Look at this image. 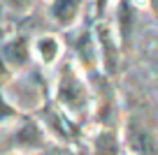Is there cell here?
Instances as JSON below:
<instances>
[{"label": "cell", "instance_id": "277c9868", "mask_svg": "<svg viewBox=\"0 0 158 155\" xmlns=\"http://www.w3.org/2000/svg\"><path fill=\"white\" fill-rule=\"evenodd\" d=\"M130 144L135 146V148L139 150L142 155H151L153 153V146H151V139H149L144 132H137V130H133L130 132Z\"/></svg>", "mask_w": 158, "mask_h": 155}, {"label": "cell", "instance_id": "8992f818", "mask_svg": "<svg viewBox=\"0 0 158 155\" xmlns=\"http://www.w3.org/2000/svg\"><path fill=\"white\" fill-rule=\"evenodd\" d=\"M40 51H42V58H44V60H54V58H56V51H58L56 39L44 37L42 42H40Z\"/></svg>", "mask_w": 158, "mask_h": 155}, {"label": "cell", "instance_id": "6da1fadb", "mask_svg": "<svg viewBox=\"0 0 158 155\" xmlns=\"http://www.w3.org/2000/svg\"><path fill=\"white\" fill-rule=\"evenodd\" d=\"M60 100L72 109H79L84 104V90H81L79 81L74 79V74L70 70H65L63 79H60Z\"/></svg>", "mask_w": 158, "mask_h": 155}, {"label": "cell", "instance_id": "ba28073f", "mask_svg": "<svg viewBox=\"0 0 158 155\" xmlns=\"http://www.w3.org/2000/svg\"><path fill=\"white\" fill-rule=\"evenodd\" d=\"M7 116H12V109L5 107V102L0 100V118H7Z\"/></svg>", "mask_w": 158, "mask_h": 155}, {"label": "cell", "instance_id": "5b68a950", "mask_svg": "<svg viewBox=\"0 0 158 155\" xmlns=\"http://www.w3.org/2000/svg\"><path fill=\"white\" fill-rule=\"evenodd\" d=\"M98 155H116V144L112 134H102L98 139Z\"/></svg>", "mask_w": 158, "mask_h": 155}, {"label": "cell", "instance_id": "3957f363", "mask_svg": "<svg viewBox=\"0 0 158 155\" xmlns=\"http://www.w3.org/2000/svg\"><path fill=\"white\" fill-rule=\"evenodd\" d=\"M5 56H7V60H10V63H14V65L26 63V44L21 42V39H16V42L7 44Z\"/></svg>", "mask_w": 158, "mask_h": 155}, {"label": "cell", "instance_id": "9c48e42d", "mask_svg": "<svg viewBox=\"0 0 158 155\" xmlns=\"http://www.w3.org/2000/svg\"><path fill=\"white\" fill-rule=\"evenodd\" d=\"M151 5L156 7V12H158V0H151Z\"/></svg>", "mask_w": 158, "mask_h": 155}, {"label": "cell", "instance_id": "7a4b0ae2", "mask_svg": "<svg viewBox=\"0 0 158 155\" xmlns=\"http://www.w3.org/2000/svg\"><path fill=\"white\" fill-rule=\"evenodd\" d=\"M81 0H51V16L58 23H70L79 14Z\"/></svg>", "mask_w": 158, "mask_h": 155}, {"label": "cell", "instance_id": "52a82bcc", "mask_svg": "<svg viewBox=\"0 0 158 155\" xmlns=\"http://www.w3.org/2000/svg\"><path fill=\"white\" fill-rule=\"evenodd\" d=\"M12 7H16V10H26V7L30 5V0H7Z\"/></svg>", "mask_w": 158, "mask_h": 155}]
</instances>
